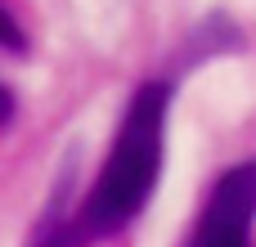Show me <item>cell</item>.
<instances>
[{"instance_id": "obj_1", "label": "cell", "mask_w": 256, "mask_h": 247, "mask_svg": "<svg viewBox=\"0 0 256 247\" xmlns=\"http://www.w3.org/2000/svg\"><path fill=\"white\" fill-rule=\"evenodd\" d=\"M166 108H171V86L166 81H144L122 117L117 144L99 171V180L86 194L81 225L90 238L122 234L153 198L158 176H162V140H166Z\"/></svg>"}, {"instance_id": "obj_2", "label": "cell", "mask_w": 256, "mask_h": 247, "mask_svg": "<svg viewBox=\"0 0 256 247\" xmlns=\"http://www.w3.org/2000/svg\"><path fill=\"white\" fill-rule=\"evenodd\" d=\"M252 225H256V158H248L216 180L184 247H248Z\"/></svg>"}, {"instance_id": "obj_3", "label": "cell", "mask_w": 256, "mask_h": 247, "mask_svg": "<svg viewBox=\"0 0 256 247\" xmlns=\"http://www.w3.org/2000/svg\"><path fill=\"white\" fill-rule=\"evenodd\" d=\"M86 225L76 220H63V202H50V212H45V220L36 225V234H32V247H86Z\"/></svg>"}, {"instance_id": "obj_4", "label": "cell", "mask_w": 256, "mask_h": 247, "mask_svg": "<svg viewBox=\"0 0 256 247\" xmlns=\"http://www.w3.org/2000/svg\"><path fill=\"white\" fill-rule=\"evenodd\" d=\"M0 27H4V45H9V54H22V50H27V40H22V32H18V18H14V14H4V22H0Z\"/></svg>"}]
</instances>
